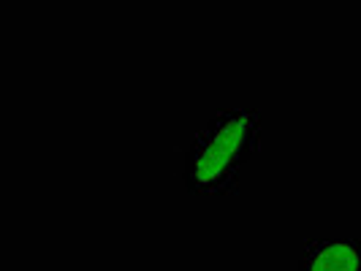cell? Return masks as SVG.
<instances>
[{"label": "cell", "instance_id": "6da1fadb", "mask_svg": "<svg viewBox=\"0 0 361 271\" xmlns=\"http://www.w3.org/2000/svg\"><path fill=\"white\" fill-rule=\"evenodd\" d=\"M261 152V111L223 108L185 149L182 179L190 196L223 198L239 187L245 165Z\"/></svg>", "mask_w": 361, "mask_h": 271}, {"label": "cell", "instance_id": "7a4b0ae2", "mask_svg": "<svg viewBox=\"0 0 361 271\" xmlns=\"http://www.w3.org/2000/svg\"><path fill=\"white\" fill-rule=\"evenodd\" d=\"M299 271H361V236H318L302 247Z\"/></svg>", "mask_w": 361, "mask_h": 271}]
</instances>
